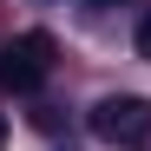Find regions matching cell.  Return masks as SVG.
Masks as SVG:
<instances>
[{
    "label": "cell",
    "mask_w": 151,
    "mask_h": 151,
    "mask_svg": "<svg viewBox=\"0 0 151 151\" xmlns=\"http://www.w3.org/2000/svg\"><path fill=\"white\" fill-rule=\"evenodd\" d=\"M46 72H53V40L46 33H20L0 46V86L7 92H40Z\"/></svg>",
    "instance_id": "1"
},
{
    "label": "cell",
    "mask_w": 151,
    "mask_h": 151,
    "mask_svg": "<svg viewBox=\"0 0 151 151\" xmlns=\"http://www.w3.org/2000/svg\"><path fill=\"white\" fill-rule=\"evenodd\" d=\"M92 132L105 145H145L151 138V99H138V92L99 99V105H92Z\"/></svg>",
    "instance_id": "2"
},
{
    "label": "cell",
    "mask_w": 151,
    "mask_h": 151,
    "mask_svg": "<svg viewBox=\"0 0 151 151\" xmlns=\"http://www.w3.org/2000/svg\"><path fill=\"white\" fill-rule=\"evenodd\" d=\"M138 53H145V59H151V13H145V20H138Z\"/></svg>",
    "instance_id": "3"
}]
</instances>
